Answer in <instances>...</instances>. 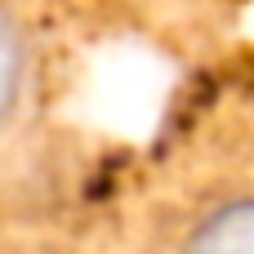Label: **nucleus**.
<instances>
[{
    "instance_id": "obj_1",
    "label": "nucleus",
    "mask_w": 254,
    "mask_h": 254,
    "mask_svg": "<svg viewBox=\"0 0 254 254\" xmlns=\"http://www.w3.org/2000/svg\"><path fill=\"white\" fill-rule=\"evenodd\" d=\"M170 254H254V188L201 201L174 232Z\"/></svg>"
},
{
    "instance_id": "obj_2",
    "label": "nucleus",
    "mask_w": 254,
    "mask_h": 254,
    "mask_svg": "<svg viewBox=\"0 0 254 254\" xmlns=\"http://www.w3.org/2000/svg\"><path fill=\"white\" fill-rule=\"evenodd\" d=\"M27 76H31V45H27V31H22L18 13L0 0V129H4V125L13 121V112L22 107Z\"/></svg>"
}]
</instances>
